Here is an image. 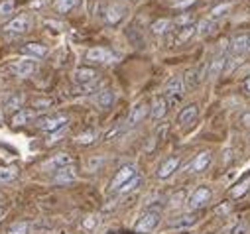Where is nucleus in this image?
Returning <instances> with one entry per match:
<instances>
[{
  "instance_id": "f257e3e1",
  "label": "nucleus",
  "mask_w": 250,
  "mask_h": 234,
  "mask_svg": "<svg viewBox=\"0 0 250 234\" xmlns=\"http://www.w3.org/2000/svg\"><path fill=\"white\" fill-rule=\"evenodd\" d=\"M32 16L30 14H18L16 18H12L10 22L4 24V32L6 34H12V36H22V34H28L32 30Z\"/></svg>"
},
{
  "instance_id": "f03ea898",
  "label": "nucleus",
  "mask_w": 250,
  "mask_h": 234,
  "mask_svg": "<svg viewBox=\"0 0 250 234\" xmlns=\"http://www.w3.org/2000/svg\"><path fill=\"white\" fill-rule=\"evenodd\" d=\"M227 61H229V45H221V49H219V53L213 57V61L207 65V77H211V79H217L223 71H225V67H227Z\"/></svg>"
},
{
  "instance_id": "7ed1b4c3",
  "label": "nucleus",
  "mask_w": 250,
  "mask_h": 234,
  "mask_svg": "<svg viewBox=\"0 0 250 234\" xmlns=\"http://www.w3.org/2000/svg\"><path fill=\"white\" fill-rule=\"evenodd\" d=\"M67 116L65 114H49V116H43V118H40L38 120V128L42 130V132H55V130H59V128H63V126H67Z\"/></svg>"
},
{
  "instance_id": "20e7f679",
  "label": "nucleus",
  "mask_w": 250,
  "mask_h": 234,
  "mask_svg": "<svg viewBox=\"0 0 250 234\" xmlns=\"http://www.w3.org/2000/svg\"><path fill=\"white\" fill-rule=\"evenodd\" d=\"M85 57H87V61H91V63H104V65L114 63L118 59L116 53L110 51L108 47H93V49H89L85 53Z\"/></svg>"
},
{
  "instance_id": "39448f33",
  "label": "nucleus",
  "mask_w": 250,
  "mask_h": 234,
  "mask_svg": "<svg viewBox=\"0 0 250 234\" xmlns=\"http://www.w3.org/2000/svg\"><path fill=\"white\" fill-rule=\"evenodd\" d=\"M10 71L16 75V77H30L38 71V61L32 59V57H24V59H18V61H12L10 63Z\"/></svg>"
},
{
  "instance_id": "423d86ee",
  "label": "nucleus",
  "mask_w": 250,
  "mask_h": 234,
  "mask_svg": "<svg viewBox=\"0 0 250 234\" xmlns=\"http://www.w3.org/2000/svg\"><path fill=\"white\" fill-rule=\"evenodd\" d=\"M160 211L158 209H148L136 222V230L138 232H152L156 230V226L160 224Z\"/></svg>"
},
{
  "instance_id": "0eeeda50",
  "label": "nucleus",
  "mask_w": 250,
  "mask_h": 234,
  "mask_svg": "<svg viewBox=\"0 0 250 234\" xmlns=\"http://www.w3.org/2000/svg\"><path fill=\"white\" fill-rule=\"evenodd\" d=\"M229 53L234 57H242L250 53V34H238L229 41Z\"/></svg>"
},
{
  "instance_id": "6e6552de",
  "label": "nucleus",
  "mask_w": 250,
  "mask_h": 234,
  "mask_svg": "<svg viewBox=\"0 0 250 234\" xmlns=\"http://www.w3.org/2000/svg\"><path fill=\"white\" fill-rule=\"evenodd\" d=\"M183 91H185V83H183L181 77L169 79L167 85H166V100H167V106L169 104H175L183 97Z\"/></svg>"
},
{
  "instance_id": "1a4fd4ad",
  "label": "nucleus",
  "mask_w": 250,
  "mask_h": 234,
  "mask_svg": "<svg viewBox=\"0 0 250 234\" xmlns=\"http://www.w3.org/2000/svg\"><path fill=\"white\" fill-rule=\"evenodd\" d=\"M67 165H73V157L65 152H61V154H55L51 156L47 161L42 163V169L43 171H59V169H63Z\"/></svg>"
},
{
  "instance_id": "9d476101",
  "label": "nucleus",
  "mask_w": 250,
  "mask_h": 234,
  "mask_svg": "<svg viewBox=\"0 0 250 234\" xmlns=\"http://www.w3.org/2000/svg\"><path fill=\"white\" fill-rule=\"evenodd\" d=\"M134 175H138L136 165H124V167H120V169L116 171V175L112 177V181H110V189H112V191H118L128 179H132Z\"/></svg>"
},
{
  "instance_id": "9b49d317",
  "label": "nucleus",
  "mask_w": 250,
  "mask_h": 234,
  "mask_svg": "<svg viewBox=\"0 0 250 234\" xmlns=\"http://www.w3.org/2000/svg\"><path fill=\"white\" fill-rule=\"evenodd\" d=\"M211 195H213L211 189H207V187H197V189L191 193L189 201H187V207H189L191 211H197V209H201V207H205V205L209 203Z\"/></svg>"
},
{
  "instance_id": "f8f14e48",
  "label": "nucleus",
  "mask_w": 250,
  "mask_h": 234,
  "mask_svg": "<svg viewBox=\"0 0 250 234\" xmlns=\"http://www.w3.org/2000/svg\"><path fill=\"white\" fill-rule=\"evenodd\" d=\"M126 16V6L124 4H118V2H112L104 8V22L110 24V26H116L118 22H122V18Z\"/></svg>"
},
{
  "instance_id": "ddd939ff",
  "label": "nucleus",
  "mask_w": 250,
  "mask_h": 234,
  "mask_svg": "<svg viewBox=\"0 0 250 234\" xmlns=\"http://www.w3.org/2000/svg\"><path fill=\"white\" fill-rule=\"evenodd\" d=\"M95 81H99V73L93 67H77L73 71V83L77 87H83V85H89Z\"/></svg>"
},
{
  "instance_id": "4468645a",
  "label": "nucleus",
  "mask_w": 250,
  "mask_h": 234,
  "mask_svg": "<svg viewBox=\"0 0 250 234\" xmlns=\"http://www.w3.org/2000/svg\"><path fill=\"white\" fill-rule=\"evenodd\" d=\"M36 116H38V110H34V108H20V110H16L14 116H12V124H14V126L30 124L32 120H36Z\"/></svg>"
},
{
  "instance_id": "2eb2a0df",
  "label": "nucleus",
  "mask_w": 250,
  "mask_h": 234,
  "mask_svg": "<svg viewBox=\"0 0 250 234\" xmlns=\"http://www.w3.org/2000/svg\"><path fill=\"white\" fill-rule=\"evenodd\" d=\"M195 118H197V106H195V104H189V106H185V108L177 114V124H179L181 128L191 126V124L195 122Z\"/></svg>"
},
{
  "instance_id": "dca6fc26",
  "label": "nucleus",
  "mask_w": 250,
  "mask_h": 234,
  "mask_svg": "<svg viewBox=\"0 0 250 234\" xmlns=\"http://www.w3.org/2000/svg\"><path fill=\"white\" fill-rule=\"evenodd\" d=\"M22 53L26 57H32V59H40L47 53V47L43 43H38V41H30L26 45H22Z\"/></svg>"
},
{
  "instance_id": "f3484780",
  "label": "nucleus",
  "mask_w": 250,
  "mask_h": 234,
  "mask_svg": "<svg viewBox=\"0 0 250 234\" xmlns=\"http://www.w3.org/2000/svg\"><path fill=\"white\" fill-rule=\"evenodd\" d=\"M203 75H205V67L203 69H199V67H193V69H189L185 73V77H183V83L189 87V89H195V87H199L201 85V81H203Z\"/></svg>"
},
{
  "instance_id": "a211bd4d",
  "label": "nucleus",
  "mask_w": 250,
  "mask_h": 234,
  "mask_svg": "<svg viewBox=\"0 0 250 234\" xmlns=\"http://www.w3.org/2000/svg\"><path fill=\"white\" fill-rule=\"evenodd\" d=\"M166 112H167V100H166V97H156L152 100L150 116H152L154 120H160V118H164V116H166Z\"/></svg>"
},
{
  "instance_id": "6ab92c4d",
  "label": "nucleus",
  "mask_w": 250,
  "mask_h": 234,
  "mask_svg": "<svg viewBox=\"0 0 250 234\" xmlns=\"http://www.w3.org/2000/svg\"><path fill=\"white\" fill-rule=\"evenodd\" d=\"M177 165H179V157H167V159H164L162 165L158 167V177L160 179H167L169 175L177 169Z\"/></svg>"
},
{
  "instance_id": "aec40b11",
  "label": "nucleus",
  "mask_w": 250,
  "mask_h": 234,
  "mask_svg": "<svg viewBox=\"0 0 250 234\" xmlns=\"http://www.w3.org/2000/svg\"><path fill=\"white\" fill-rule=\"evenodd\" d=\"M93 100H95V104L99 108H108L112 104V100H114V95H112L110 89H103V91H97L95 93V98Z\"/></svg>"
},
{
  "instance_id": "412c9836",
  "label": "nucleus",
  "mask_w": 250,
  "mask_h": 234,
  "mask_svg": "<svg viewBox=\"0 0 250 234\" xmlns=\"http://www.w3.org/2000/svg\"><path fill=\"white\" fill-rule=\"evenodd\" d=\"M148 114V108L144 106V104H138V106H134L132 110H130V114H128V120H126V124L128 126H136V124H140L142 122V118Z\"/></svg>"
},
{
  "instance_id": "4be33fe9",
  "label": "nucleus",
  "mask_w": 250,
  "mask_h": 234,
  "mask_svg": "<svg viewBox=\"0 0 250 234\" xmlns=\"http://www.w3.org/2000/svg\"><path fill=\"white\" fill-rule=\"evenodd\" d=\"M73 179H75V167H73V165H67V167H63V169L55 171V177H53L55 183H69V181H73Z\"/></svg>"
},
{
  "instance_id": "5701e85b",
  "label": "nucleus",
  "mask_w": 250,
  "mask_h": 234,
  "mask_svg": "<svg viewBox=\"0 0 250 234\" xmlns=\"http://www.w3.org/2000/svg\"><path fill=\"white\" fill-rule=\"evenodd\" d=\"M209 163H211V154H209V152H201L199 156H195V159H193V163H191V171L201 173V171L207 169Z\"/></svg>"
},
{
  "instance_id": "b1692460",
  "label": "nucleus",
  "mask_w": 250,
  "mask_h": 234,
  "mask_svg": "<svg viewBox=\"0 0 250 234\" xmlns=\"http://www.w3.org/2000/svg\"><path fill=\"white\" fill-rule=\"evenodd\" d=\"M16 177H18V167H14V165L0 167V185H2V183H10Z\"/></svg>"
},
{
  "instance_id": "393cba45",
  "label": "nucleus",
  "mask_w": 250,
  "mask_h": 234,
  "mask_svg": "<svg viewBox=\"0 0 250 234\" xmlns=\"http://www.w3.org/2000/svg\"><path fill=\"white\" fill-rule=\"evenodd\" d=\"M173 26V22L171 20H167V18H160V20H156L154 24H152V34H156V36H162V34H166V32H169V28Z\"/></svg>"
},
{
  "instance_id": "a878e982",
  "label": "nucleus",
  "mask_w": 250,
  "mask_h": 234,
  "mask_svg": "<svg viewBox=\"0 0 250 234\" xmlns=\"http://www.w3.org/2000/svg\"><path fill=\"white\" fill-rule=\"evenodd\" d=\"M79 4V0H55V10L59 12V14H67L69 10H73L75 6Z\"/></svg>"
},
{
  "instance_id": "bb28decb",
  "label": "nucleus",
  "mask_w": 250,
  "mask_h": 234,
  "mask_svg": "<svg viewBox=\"0 0 250 234\" xmlns=\"http://www.w3.org/2000/svg\"><path fill=\"white\" fill-rule=\"evenodd\" d=\"M197 34V26H185L183 30H179V34H177V38H175V45H179V43H185L187 39H189L191 36H195Z\"/></svg>"
},
{
  "instance_id": "cd10ccee",
  "label": "nucleus",
  "mask_w": 250,
  "mask_h": 234,
  "mask_svg": "<svg viewBox=\"0 0 250 234\" xmlns=\"http://www.w3.org/2000/svg\"><path fill=\"white\" fill-rule=\"evenodd\" d=\"M22 104H24V95H22V93H16V95H12V97L6 100V108H8V110H20Z\"/></svg>"
},
{
  "instance_id": "c85d7f7f",
  "label": "nucleus",
  "mask_w": 250,
  "mask_h": 234,
  "mask_svg": "<svg viewBox=\"0 0 250 234\" xmlns=\"http://www.w3.org/2000/svg\"><path fill=\"white\" fill-rule=\"evenodd\" d=\"M28 232H30V224H28V222H24V220L10 224V226H8V230H6V234H28Z\"/></svg>"
},
{
  "instance_id": "c756f323",
  "label": "nucleus",
  "mask_w": 250,
  "mask_h": 234,
  "mask_svg": "<svg viewBox=\"0 0 250 234\" xmlns=\"http://www.w3.org/2000/svg\"><path fill=\"white\" fill-rule=\"evenodd\" d=\"M138 185H140V175H134V177H132V179H128V181L124 183V185H122V187H120L116 193H120V195H124V193H130V191H132V189H136Z\"/></svg>"
},
{
  "instance_id": "7c9ffc66",
  "label": "nucleus",
  "mask_w": 250,
  "mask_h": 234,
  "mask_svg": "<svg viewBox=\"0 0 250 234\" xmlns=\"http://www.w3.org/2000/svg\"><path fill=\"white\" fill-rule=\"evenodd\" d=\"M16 4H14V0H4V2H0V18H6L14 12Z\"/></svg>"
},
{
  "instance_id": "2f4dec72",
  "label": "nucleus",
  "mask_w": 250,
  "mask_h": 234,
  "mask_svg": "<svg viewBox=\"0 0 250 234\" xmlns=\"http://www.w3.org/2000/svg\"><path fill=\"white\" fill-rule=\"evenodd\" d=\"M248 187H250V177L244 179V181H240L238 185H234V187L230 189V195H232V197H240V195H244V193L248 191Z\"/></svg>"
},
{
  "instance_id": "473e14b6",
  "label": "nucleus",
  "mask_w": 250,
  "mask_h": 234,
  "mask_svg": "<svg viewBox=\"0 0 250 234\" xmlns=\"http://www.w3.org/2000/svg\"><path fill=\"white\" fill-rule=\"evenodd\" d=\"M211 30H213V22L211 20H203L199 26H197V36H207V34H211Z\"/></svg>"
},
{
  "instance_id": "72a5a7b5",
  "label": "nucleus",
  "mask_w": 250,
  "mask_h": 234,
  "mask_svg": "<svg viewBox=\"0 0 250 234\" xmlns=\"http://www.w3.org/2000/svg\"><path fill=\"white\" fill-rule=\"evenodd\" d=\"M67 132V126H63V128H59V130H55V132H49V136H47V144H55L61 136H63Z\"/></svg>"
},
{
  "instance_id": "f704fd0d",
  "label": "nucleus",
  "mask_w": 250,
  "mask_h": 234,
  "mask_svg": "<svg viewBox=\"0 0 250 234\" xmlns=\"http://www.w3.org/2000/svg\"><path fill=\"white\" fill-rule=\"evenodd\" d=\"M191 22H193V16L191 14H181V16H177L175 18V22L173 24H177V26H191Z\"/></svg>"
},
{
  "instance_id": "c9c22d12",
  "label": "nucleus",
  "mask_w": 250,
  "mask_h": 234,
  "mask_svg": "<svg viewBox=\"0 0 250 234\" xmlns=\"http://www.w3.org/2000/svg\"><path fill=\"white\" fill-rule=\"evenodd\" d=\"M77 142L79 144H93L95 142V132H83L77 136Z\"/></svg>"
},
{
  "instance_id": "e433bc0d",
  "label": "nucleus",
  "mask_w": 250,
  "mask_h": 234,
  "mask_svg": "<svg viewBox=\"0 0 250 234\" xmlns=\"http://www.w3.org/2000/svg\"><path fill=\"white\" fill-rule=\"evenodd\" d=\"M229 8H230V4H227V2H225V4H219L217 8H213L211 16H213V18H219V16H223V14H225Z\"/></svg>"
},
{
  "instance_id": "4c0bfd02",
  "label": "nucleus",
  "mask_w": 250,
  "mask_h": 234,
  "mask_svg": "<svg viewBox=\"0 0 250 234\" xmlns=\"http://www.w3.org/2000/svg\"><path fill=\"white\" fill-rule=\"evenodd\" d=\"M97 226V216H87L85 220H83V228L85 230H93Z\"/></svg>"
},
{
  "instance_id": "58836bf2",
  "label": "nucleus",
  "mask_w": 250,
  "mask_h": 234,
  "mask_svg": "<svg viewBox=\"0 0 250 234\" xmlns=\"http://www.w3.org/2000/svg\"><path fill=\"white\" fill-rule=\"evenodd\" d=\"M193 2H197V0H173V8H187Z\"/></svg>"
},
{
  "instance_id": "ea45409f",
  "label": "nucleus",
  "mask_w": 250,
  "mask_h": 234,
  "mask_svg": "<svg viewBox=\"0 0 250 234\" xmlns=\"http://www.w3.org/2000/svg\"><path fill=\"white\" fill-rule=\"evenodd\" d=\"M181 201H185V193L181 191V193H177L173 199H171V207H179L181 205Z\"/></svg>"
},
{
  "instance_id": "a19ab883",
  "label": "nucleus",
  "mask_w": 250,
  "mask_h": 234,
  "mask_svg": "<svg viewBox=\"0 0 250 234\" xmlns=\"http://www.w3.org/2000/svg\"><path fill=\"white\" fill-rule=\"evenodd\" d=\"M242 95L244 97H250V77H246L242 81Z\"/></svg>"
},
{
  "instance_id": "79ce46f5",
  "label": "nucleus",
  "mask_w": 250,
  "mask_h": 234,
  "mask_svg": "<svg viewBox=\"0 0 250 234\" xmlns=\"http://www.w3.org/2000/svg\"><path fill=\"white\" fill-rule=\"evenodd\" d=\"M240 122H242V124H244L246 128H250V110L242 114V118H240Z\"/></svg>"
},
{
  "instance_id": "37998d69",
  "label": "nucleus",
  "mask_w": 250,
  "mask_h": 234,
  "mask_svg": "<svg viewBox=\"0 0 250 234\" xmlns=\"http://www.w3.org/2000/svg\"><path fill=\"white\" fill-rule=\"evenodd\" d=\"M2 120H4V114H2V110H0V124H2Z\"/></svg>"
},
{
  "instance_id": "c03bdc74",
  "label": "nucleus",
  "mask_w": 250,
  "mask_h": 234,
  "mask_svg": "<svg viewBox=\"0 0 250 234\" xmlns=\"http://www.w3.org/2000/svg\"><path fill=\"white\" fill-rule=\"evenodd\" d=\"M2 216H4V209H2V207H0V218H2Z\"/></svg>"
},
{
  "instance_id": "a18cd8bd",
  "label": "nucleus",
  "mask_w": 250,
  "mask_h": 234,
  "mask_svg": "<svg viewBox=\"0 0 250 234\" xmlns=\"http://www.w3.org/2000/svg\"><path fill=\"white\" fill-rule=\"evenodd\" d=\"M2 199H4V197H2V195H0V203H2Z\"/></svg>"
}]
</instances>
